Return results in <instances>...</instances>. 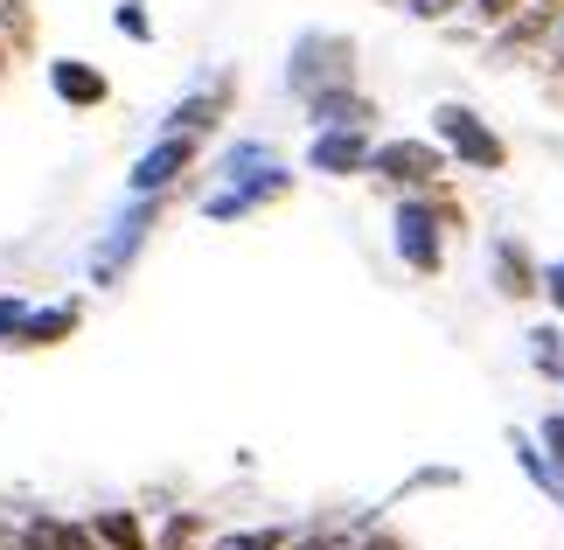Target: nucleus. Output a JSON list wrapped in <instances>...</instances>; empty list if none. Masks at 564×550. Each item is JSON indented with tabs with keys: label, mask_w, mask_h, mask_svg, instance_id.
<instances>
[{
	"label": "nucleus",
	"mask_w": 564,
	"mask_h": 550,
	"mask_svg": "<svg viewBox=\"0 0 564 550\" xmlns=\"http://www.w3.org/2000/svg\"><path fill=\"white\" fill-rule=\"evenodd\" d=\"M112 29H119L126 42H154V21H147V0H119V8H112Z\"/></svg>",
	"instance_id": "obj_18"
},
{
	"label": "nucleus",
	"mask_w": 564,
	"mask_h": 550,
	"mask_svg": "<svg viewBox=\"0 0 564 550\" xmlns=\"http://www.w3.org/2000/svg\"><path fill=\"white\" fill-rule=\"evenodd\" d=\"M286 543H293L286 530H245V537H224L216 550H286Z\"/></svg>",
	"instance_id": "obj_20"
},
{
	"label": "nucleus",
	"mask_w": 564,
	"mask_h": 550,
	"mask_svg": "<svg viewBox=\"0 0 564 550\" xmlns=\"http://www.w3.org/2000/svg\"><path fill=\"white\" fill-rule=\"evenodd\" d=\"M0 42H8L14 56L35 50V8L29 0H0Z\"/></svg>",
	"instance_id": "obj_16"
},
{
	"label": "nucleus",
	"mask_w": 564,
	"mask_h": 550,
	"mask_svg": "<svg viewBox=\"0 0 564 550\" xmlns=\"http://www.w3.org/2000/svg\"><path fill=\"white\" fill-rule=\"evenodd\" d=\"M432 140H440V153H453V161L474 168V174H502V168H509L502 133H495V126H481L467 105H440V112H432Z\"/></svg>",
	"instance_id": "obj_2"
},
{
	"label": "nucleus",
	"mask_w": 564,
	"mask_h": 550,
	"mask_svg": "<svg viewBox=\"0 0 564 550\" xmlns=\"http://www.w3.org/2000/svg\"><path fill=\"white\" fill-rule=\"evenodd\" d=\"M154 224H161V195H133V203H126V216L98 237V251H91V285H119L126 266L147 251V230H154Z\"/></svg>",
	"instance_id": "obj_3"
},
{
	"label": "nucleus",
	"mask_w": 564,
	"mask_h": 550,
	"mask_svg": "<svg viewBox=\"0 0 564 550\" xmlns=\"http://www.w3.org/2000/svg\"><path fill=\"white\" fill-rule=\"evenodd\" d=\"M544 446H551V467L564 474V411H557V418H544Z\"/></svg>",
	"instance_id": "obj_24"
},
{
	"label": "nucleus",
	"mask_w": 564,
	"mask_h": 550,
	"mask_svg": "<svg viewBox=\"0 0 564 550\" xmlns=\"http://www.w3.org/2000/svg\"><path fill=\"white\" fill-rule=\"evenodd\" d=\"M467 8L481 14V21H516V8H523V0H467Z\"/></svg>",
	"instance_id": "obj_23"
},
{
	"label": "nucleus",
	"mask_w": 564,
	"mask_h": 550,
	"mask_svg": "<svg viewBox=\"0 0 564 550\" xmlns=\"http://www.w3.org/2000/svg\"><path fill=\"white\" fill-rule=\"evenodd\" d=\"M536 285H544V293H551V300L564 306V258H557V266H551V272H536Z\"/></svg>",
	"instance_id": "obj_25"
},
{
	"label": "nucleus",
	"mask_w": 564,
	"mask_h": 550,
	"mask_svg": "<svg viewBox=\"0 0 564 550\" xmlns=\"http://www.w3.org/2000/svg\"><path fill=\"white\" fill-rule=\"evenodd\" d=\"M8 71H14V50H8V42H0V84H8Z\"/></svg>",
	"instance_id": "obj_26"
},
{
	"label": "nucleus",
	"mask_w": 564,
	"mask_h": 550,
	"mask_svg": "<svg viewBox=\"0 0 564 550\" xmlns=\"http://www.w3.org/2000/svg\"><path fill=\"white\" fill-rule=\"evenodd\" d=\"M84 530H91L98 550H147V543H154V537H147V522H140L133 509H98L91 522H84Z\"/></svg>",
	"instance_id": "obj_14"
},
{
	"label": "nucleus",
	"mask_w": 564,
	"mask_h": 550,
	"mask_svg": "<svg viewBox=\"0 0 564 550\" xmlns=\"http://www.w3.org/2000/svg\"><path fill=\"white\" fill-rule=\"evenodd\" d=\"M453 8H460V0H404V14H411V21H446Z\"/></svg>",
	"instance_id": "obj_22"
},
{
	"label": "nucleus",
	"mask_w": 564,
	"mask_h": 550,
	"mask_svg": "<svg viewBox=\"0 0 564 550\" xmlns=\"http://www.w3.org/2000/svg\"><path fill=\"white\" fill-rule=\"evenodd\" d=\"M279 195H293V174L286 168H258V174H245V182H224L203 203V216L209 224H237V216H251V209H265V203H279Z\"/></svg>",
	"instance_id": "obj_6"
},
{
	"label": "nucleus",
	"mask_w": 564,
	"mask_h": 550,
	"mask_svg": "<svg viewBox=\"0 0 564 550\" xmlns=\"http://www.w3.org/2000/svg\"><path fill=\"white\" fill-rule=\"evenodd\" d=\"M258 168H272V147H258V140L224 153V182H245V174H258Z\"/></svg>",
	"instance_id": "obj_17"
},
{
	"label": "nucleus",
	"mask_w": 564,
	"mask_h": 550,
	"mask_svg": "<svg viewBox=\"0 0 564 550\" xmlns=\"http://www.w3.org/2000/svg\"><path fill=\"white\" fill-rule=\"evenodd\" d=\"M495 279H502L509 300H530V293H536V266H530V251L516 245V237H502V245H495Z\"/></svg>",
	"instance_id": "obj_15"
},
{
	"label": "nucleus",
	"mask_w": 564,
	"mask_h": 550,
	"mask_svg": "<svg viewBox=\"0 0 564 550\" xmlns=\"http://www.w3.org/2000/svg\"><path fill=\"white\" fill-rule=\"evenodd\" d=\"M188 168H195V133H161V140H154V147H147L140 161H133L126 188H133V195H167V188H175Z\"/></svg>",
	"instance_id": "obj_7"
},
{
	"label": "nucleus",
	"mask_w": 564,
	"mask_h": 550,
	"mask_svg": "<svg viewBox=\"0 0 564 550\" xmlns=\"http://www.w3.org/2000/svg\"><path fill=\"white\" fill-rule=\"evenodd\" d=\"M77 327H84V306H77V300L29 306V314H21V327H14V348H21V356H35V348H56V342H70Z\"/></svg>",
	"instance_id": "obj_10"
},
{
	"label": "nucleus",
	"mask_w": 564,
	"mask_h": 550,
	"mask_svg": "<svg viewBox=\"0 0 564 550\" xmlns=\"http://www.w3.org/2000/svg\"><path fill=\"white\" fill-rule=\"evenodd\" d=\"M21 314H29V300H21V293H0V348H14Z\"/></svg>",
	"instance_id": "obj_21"
},
{
	"label": "nucleus",
	"mask_w": 564,
	"mask_h": 550,
	"mask_svg": "<svg viewBox=\"0 0 564 550\" xmlns=\"http://www.w3.org/2000/svg\"><path fill=\"white\" fill-rule=\"evenodd\" d=\"M530 342H536V348H530V363L544 369V377H564V335H557V327H536Z\"/></svg>",
	"instance_id": "obj_19"
},
{
	"label": "nucleus",
	"mask_w": 564,
	"mask_h": 550,
	"mask_svg": "<svg viewBox=\"0 0 564 550\" xmlns=\"http://www.w3.org/2000/svg\"><path fill=\"white\" fill-rule=\"evenodd\" d=\"M307 168L314 174H370V133H356V126H314Z\"/></svg>",
	"instance_id": "obj_8"
},
{
	"label": "nucleus",
	"mask_w": 564,
	"mask_h": 550,
	"mask_svg": "<svg viewBox=\"0 0 564 550\" xmlns=\"http://www.w3.org/2000/svg\"><path fill=\"white\" fill-rule=\"evenodd\" d=\"M307 119H314V126H356V133H370L377 105L362 98L356 84H341V91H314V98H307Z\"/></svg>",
	"instance_id": "obj_13"
},
{
	"label": "nucleus",
	"mask_w": 564,
	"mask_h": 550,
	"mask_svg": "<svg viewBox=\"0 0 564 550\" xmlns=\"http://www.w3.org/2000/svg\"><path fill=\"white\" fill-rule=\"evenodd\" d=\"M224 112H230V77H216V84H203V91L175 98V112H167V133H195V140H203Z\"/></svg>",
	"instance_id": "obj_12"
},
{
	"label": "nucleus",
	"mask_w": 564,
	"mask_h": 550,
	"mask_svg": "<svg viewBox=\"0 0 564 550\" xmlns=\"http://www.w3.org/2000/svg\"><path fill=\"white\" fill-rule=\"evenodd\" d=\"M286 84H293L300 98L356 84V42H349V35H328V29L300 35V42H293V63H286Z\"/></svg>",
	"instance_id": "obj_1"
},
{
	"label": "nucleus",
	"mask_w": 564,
	"mask_h": 550,
	"mask_svg": "<svg viewBox=\"0 0 564 550\" xmlns=\"http://www.w3.org/2000/svg\"><path fill=\"white\" fill-rule=\"evenodd\" d=\"M50 91H56V105H70V112H98V105L112 98V77H105L98 63H84V56H56L50 63Z\"/></svg>",
	"instance_id": "obj_9"
},
{
	"label": "nucleus",
	"mask_w": 564,
	"mask_h": 550,
	"mask_svg": "<svg viewBox=\"0 0 564 550\" xmlns=\"http://www.w3.org/2000/svg\"><path fill=\"white\" fill-rule=\"evenodd\" d=\"M14 550H98V543H91V530H84V522L35 509V516L14 522Z\"/></svg>",
	"instance_id": "obj_11"
},
{
	"label": "nucleus",
	"mask_w": 564,
	"mask_h": 550,
	"mask_svg": "<svg viewBox=\"0 0 564 550\" xmlns=\"http://www.w3.org/2000/svg\"><path fill=\"white\" fill-rule=\"evenodd\" d=\"M8 543H14V522H8V516H0V550H8Z\"/></svg>",
	"instance_id": "obj_27"
},
{
	"label": "nucleus",
	"mask_w": 564,
	"mask_h": 550,
	"mask_svg": "<svg viewBox=\"0 0 564 550\" xmlns=\"http://www.w3.org/2000/svg\"><path fill=\"white\" fill-rule=\"evenodd\" d=\"M370 174L398 182L404 195H425V188H440L446 153H440V140H383V147H370Z\"/></svg>",
	"instance_id": "obj_5"
},
{
	"label": "nucleus",
	"mask_w": 564,
	"mask_h": 550,
	"mask_svg": "<svg viewBox=\"0 0 564 550\" xmlns=\"http://www.w3.org/2000/svg\"><path fill=\"white\" fill-rule=\"evenodd\" d=\"M8 550H14V543H8Z\"/></svg>",
	"instance_id": "obj_28"
},
{
	"label": "nucleus",
	"mask_w": 564,
	"mask_h": 550,
	"mask_svg": "<svg viewBox=\"0 0 564 550\" xmlns=\"http://www.w3.org/2000/svg\"><path fill=\"white\" fill-rule=\"evenodd\" d=\"M446 203H432V195H404L398 203V258L419 279H432L446 266Z\"/></svg>",
	"instance_id": "obj_4"
}]
</instances>
